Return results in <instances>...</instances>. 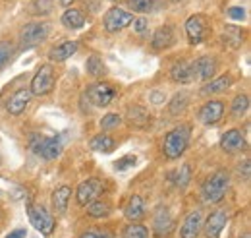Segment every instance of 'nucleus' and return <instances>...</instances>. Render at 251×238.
Returning <instances> with one entry per match:
<instances>
[{
  "mask_svg": "<svg viewBox=\"0 0 251 238\" xmlns=\"http://www.w3.org/2000/svg\"><path fill=\"white\" fill-rule=\"evenodd\" d=\"M189 136H191V128L189 124H182L174 130H170L164 138V144H162V151L168 159H178L189 144Z\"/></svg>",
  "mask_w": 251,
  "mask_h": 238,
  "instance_id": "obj_1",
  "label": "nucleus"
},
{
  "mask_svg": "<svg viewBox=\"0 0 251 238\" xmlns=\"http://www.w3.org/2000/svg\"><path fill=\"white\" fill-rule=\"evenodd\" d=\"M228 188H230V175L226 171H217L215 175H211L203 182V188H201L203 200L207 204H219L226 196Z\"/></svg>",
  "mask_w": 251,
  "mask_h": 238,
  "instance_id": "obj_2",
  "label": "nucleus"
},
{
  "mask_svg": "<svg viewBox=\"0 0 251 238\" xmlns=\"http://www.w3.org/2000/svg\"><path fill=\"white\" fill-rule=\"evenodd\" d=\"M29 146H31L33 153L52 161L62 153V140L60 136H41V134H33L29 138Z\"/></svg>",
  "mask_w": 251,
  "mask_h": 238,
  "instance_id": "obj_3",
  "label": "nucleus"
},
{
  "mask_svg": "<svg viewBox=\"0 0 251 238\" xmlns=\"http://www.w3.org/2000/svg\"><path fill=\"white\" fill-rule=\"evenodd\" d=\"M27 215H29L31 225L41 235H45V237L52 235V231H54V219L49 213V209L43 208V206H37V204H31L27 208Z\"/></svg>",
  "mask_w": 251,
  "mask_h": 238,
  "instance_id": "obj_4",
  "label": "nucleus"
},
{
  "mask_svg": "<svg viewBox=\"0 0 251 238\" xmlns=\"http://www.w3.org/2000/svg\"><path fill=\"white\" fill-rule=\"evenodd\" d=\"M54 88V70H52V66H49V64H45V66H41L39 70H37V74L33 76L31 80V95H47V93H50Z\"/></svg>",
  "mask_w": 251,
  "mask_h": 238,
  "instance_id": "obj_5",
  "label": "nucleus"
},
{
  "mask_svg": "<svg viewBox=\"0 0 251 238\" xmlns=\"http://www.w3.org/2000/svg\"><path fill=\"white\" fill-rule=\"evenodd\" d=\"M133 22V16L129 14V12H126L122 8H110L106 14H104V20H102V24H104V30L108 31V33H116V31H122L124 28H127L129 24Z\"/></svg>",
  "mask_w": 251,
  "mask_h": 238,
  "instance_id": "obj_6",
  "label": "nucleus"
},
{
  "mask_svg": "<svg viewBox=\"0 0 251 238\" xmlns=\"http://www.w3.org/2000/svg\"><path fill=\"white\" fill-rule=\"evenodd\" d=\"M186 33L191 45H201L207 39L209 26H207V18L203 14H195L186 22Z\"/></svg>",
  "mask_w": 251,
  "mask_h": 238,
  "instance_id": "obj_7",
  "label": "nucleus"
},
{
  "mask_svg": "<svg viewBox=\"0 0 251 238\" xmlns=\"http://www.w3.org/2000/svg\"><path fill=\"white\" fill-rule=\"evenodd\" d=\"M47 35H49V26H47L45 22L29 24V26H25V28L22 30V37H20L22 47H25V49L35 47V45L43 43V41L47 39Z\"/></svg>",
  "mask_w": 251,
  "mask_h": 238,
  "instance_id": "obj_8",
  "label": "nucleus"
},
{
  "mask_svg": "<svg viewBox=\"0 0 251 238\" xmlns=\"http://www.w3.org/2000/svg\"><path fill=\"white\" fill-rule=\"evenodd\" d=\"M116 97V89L108 84H93L87 89V99L95 107H108Z\"/></svg>",
  "mask_w": 251,
  "mask_h": 238,
  "instance_id": "obj_9",
  "label": "nucleus"
},
{
  "mask_svg": "<svg viewBox=\"0 0 251 238\" xmlns=\"http://www.w3.org/2000/svg\"><path fill=\"white\" fill-rule=\"evenodd\" d=\"M102 188H104L102 180L99 178H89L85 182H81L79 188H77V204L79 206H87V204L95 202L102 194Z\"/></svg>",
  "mask_w": 251,
  "mask_h": 238,
  "instance_id": "obj_10",
  "label": "nucleus"
},
{
  "mask_svg": "<svg viewBox=\"0 0 251 238\" xmlns=\"http://www.w3.org/2000/svg\"><path fill=\"white\" fill-rule=\"evenodd\" d=\"M191 70H193V78H197L201 82H207L217 72V59H213V57H201V59H197L191 64Z\"/></svg>",
  "mask_w": 251,
  "mask_h": 238,
  "instance_id": "obj_11",
  "label": "nucleus"
},
{
  "mask_svg": "<svg viewBox=\"0 0 251 238\" xmlns=\"http://www.w3.org/2000/svg\"><path fill=\"white\" fill-rule=\"evenodd\" d=\"M222 115H224V105L220 103V101H207L201 109H199V120L203 122V124H207V126H211V124H217L220 119H222Z\"/></svg>",
  "mask_w": 251,
  "mask_h": 238,
  "instance_id": "obj_12",
  "label": "nucleus"
},
{
  "mask_svg": "<svg viewBox=\"0 0 251 238\" xmlns=\"http://www.w3.org/2000/svg\"><path fill=\"white\" fill-rule=\"evenodd\" d=\"M29 101H31V91L18 89L14 95H10V99H8V103H6V109H8L10 115L18 117V115H22V113L25 111V107L29 105Z\"/></svg>",
  "mask_w": 251,
  "mask_h": 238,
  "instance_id": "obj_13",
  "label": "nucleus"
},
{
  "mask_svg": "<svg viewBox=\"0 0 251 238\" xmlns=\"http://www.w3.org/2000/svg\"><path fill=\"white\" fill-rule=\"evenodd\" d=\"M226 223H228V215H226V211H215V213H211L209 215V219H207V223H205V237L207 238H219L220 233H222V229L226 227Z\"/></svg>",
  "mask_w": 251,
  "mask_h": 238,
  "instance_id": "obj_14",
  "label": "nucleus"
},
{
  "mask_svg": "<svg viewBox=\"0 0 251 238\" xmlns=\"http://www.w3.org/2000/svg\"><path fill=\"white\" fill-rule=\"evenodd\" d=\"M220 148L224 151H228V153H236V151H242L246 148V140H244V136H242V132L238 128H232L226 134H222Z\"/></svg>",
  "mask_w": 251,
  "mask_h": 238,
  "instance_id": "obj_15",
  "label": "nucleus"
},
{
  "mask_svg": "<svg viewBox=\"0 0 251 238\" xmlns=\"http://www.w3.org/2000/svg\"><path fill=\"white\" fill-rule=\"evenodd\" d=\"M201 225H203V215L201 211H191L182 229H180V238H197L199 237V231H201Z\"/></svg>",
  "mask_w": 251,
  "mask_h": 238,
  "instance_id": "obj_16",
  "label": "nucleus"
},
{
  "mask_svg": "<svg viewBox=\"0 0 251 238\" xmlns=\"http://www.w3.org/2000/svg\"><path fill=\"white\" fill-rule=\"evenodd\" d=\"M174 229V221L166 208H160L155 215V235L157 238H168Z\"/></svg>",
  "mask_w": 251,
  "mask_h": 238,
  "instance_id": "obj_17",
  "label": "nucleus"
},
{
  "mask_svg": "<svg viewBox=\"0 0 251 238\" xmlns=\"http://www.w3.org/2000/svg\"><path fill=\"white\" fill-rule=\"evenodd\" d=\"M151 45H153V49H157V51L170 49V47L174 45V30H172L170 26H160V28L153 33Z\"/></svg>",
  "mask_w": 251,
  "mask_h": 238,
  "instance_id": "obj_18",
  "label": "nucleus"
},
{
  "mask_svg": "<svg viewBox=\"0 0 251 238\" xmlns=\"http://www.w3.org/2000/svg\"><path fill=\"white\" fill-rule=\"evenodd\" d=\"M127 122H129V126L143 130V128H147V126H149V122H151V115H149V111H147L145 107L133 105V107H129V109H127Z\"/></svg>",
  "mask_w": 251,
  "mask_h": 238,
  "instance_id": "obj_19",
  "label": "nucleus"
},
{
  "mask_svg": "<svg viewBox=\"0 0 251 238\" xmlns=\"http://www.w3.org/2000/svg\"><path fill=\"white\" fill-rule=\"evenodd\" d=\"M77 49H79L77 41H66V43L54 47V49L49 53V59L52 60V62H64V60H68L70 57H74V55L77 53Z\"/></svg>",
  "mask_w": 251,
  "mask_h": 238,
  "instance_id": "obj_20",
  "label": "nucleus"
},
{
  "mask_svg": "<svg viewBox=\"0 0 251 238\" xmlns=\"http://www.w3.org/2000/svg\"><path fill=\"white\" fill-rule=\"evenodd\" d=\"M145 215V204H143V198L141 196H131L127 206H126V217L129 221H141Z\"/></svg>",
  "mask_w": 251,
  "mask_h": 238,
  "instance_id": "obj_21",
  "label": "nucleus"
},
{
  "mask_svg": "<svg viewBox=\"0 0 251 238\" xmlns=\"http://www.w3.org/2000/svg\"><path fill=\"white\" fill-rule=\"evenodd\" d=\"M170 78L176 82V84H189L193 80V70H191V64L188 62H178L174 64V68L170 70Z\"/></svg>",
  "mask_w": 251,
  "mask_h": 238,
  "instance_id": "obj_22",
  "label": "nucleus"
},
{
  "mask_svg": "<svg viewBox=\"0 0 251 238\" xmlns=\"http://www.w3.org/2000/svg\"><path fill=\"white\" fill-rule=\"evenodd\" d=\"M62 24L68 30H79L85 26V16H83V12H79L75 8H68L62 14Z\"/></svg>",
  "mask_w": 251,
  "mask_h": 238,
  "instance_id": "obj_23",
  "label": "nucleus"
},
{
  "mask_svg": "<svg viewBox=\"0 0 251 238\" xmlns=\"http://www.w3.org/2000/svg\"><path fill=\"white\" fill-rule=\"evenodd\" d=\"M89 146H91L93 151H99V153H110V151H114L116 142L108 134H99V136H95L93 140H91Z\"/></svg>",
  "mask_w": 251,
  "mask_h": 238,
  "instance_id": "obj_24",
  "label": "nucleus"
},
{
  "mask_svg": "<svg viewBox=\"0 0 251 238\" xmlns=\"http://www.w3.org/2000/svg\"><path fill=\"white\" fill-rule=\"evenodd\" d=\"M232 86V78L230 76H220L217 80H211V84L203 86V95H213V93H220V91L228 89Z\"/></svg>",
  "mask_w": 251,
  "mask_h": 238,
  "instance_id": "obj_25",
  "label": "nucleus"
},
{
  "mask_svg": "<svg viewBox=\"0 0 251 238\" xmlns=\"http://www.w3.org/2000/svg\"><path fill=\"white\" fill-rule=\"evenodd\" d=\"M70 196H72V190H70L68 186H62V188L54 190V194H52V206H54V209H56L58 213H64V211H66Z\"/></svg>",
  "mask_w": 251,
  "mask_h": 238,
  "instance_id": "obj_26",
  "label": "nucleus"
},
{
  "mask_svg": "<svg viewBox=\"0 0 251 238\" xmlns=\"http://www.w3.org/2000/svg\"><path fill=\"white\" fill-rule=\"evenodd\" d=\"M224 43L232 49H238L242 43H244V35H242V30L240 28H234V26H228L224 28V35H222Z\"/></svg>",
  "mask_w": 251,
  "mask_h": 238,
  "instance_id": "obj_27",
  "label": "nucleus"
},
{
  "mask_svg": "<svg viewBox=\"0 0 251 238\" xmlns=\"http://www.w3.org/2000/svg\"><path fill=\"white\" fill-rule=\"evenodd\" d=\"M54 10V0H31L29 14L31 16H49Z\"/></svg>",
  "mask_w": 251,
  "mask_h": 238,
  "instance_id": "obj_28",
  "label": "nucleus"
},
{
  "mask_svg": "<svg viewBox=\"0 0 251 238\" xmlns=\"http://www.w3.org/2000/svg\"><path fill=\"white\" fill-rule=\"evenodd\" d=\"M85 68H87V74H91L93 78H99V76H102V74L106 72L102 59H100V57H97V55H91V57L87 59Z\"/></svg>",
  "mask_w": 251,
  "mask_h": 238,
  "instance_id": "obj_29",
  "label": "nucleus"
},
{
  "mask_svg": "<svg viewBox=\"0 0 251 238\" xmlns=\"http://www.w3.org/2000/svg\"><path fill=\"white\" fill-rule=\"evenodd\" d=\"M87 213L95 217V219H102V217H106L108 213H110V206L106 204V202H99V200H95L91 204H87Z\"/></svg>",
  "mask_w": 251,
  "mask_h": 238,
  "instance_id": "obj_30",
  "label": "nucleus"
},
{
  "mask_svg": "<svg viewBox=\"0 0 251 238\" xmlns=\"http://www.w3.org/2000/svg\"><path fill=\"white\" fill-rule=\"evenodd\" d=\"M250 109V97L248 95H238L232 101V115L234 117H244Z\"/></svg>",
  "mask_w": 251,
  "mask_h": 238,
  "instance_id": "obj_31",
  "label": "nucleus"
},
{
  "mask_svg": "<svg viewBox=\"0 0 251 238\" xmlns=\"http://www.w3.org/2000/svg\"><path fill=\"white\" fill-rule=\"evenodd\" d=\"M133 12L139 14H147V12H155L157 10V0H127Z\"/></svg>",
  "mask_w": 251,
  "mask_h": 238,
  "instance_id": "obj_32",
  "label": "nucleus"
},
{
  "mask_svg": "<svg viewBox=\"0 0 251 238\" xmlns=\"http://www.w3.org/2000/svg\"><path fill=\"white\" fill-rule=\"evenodd\" d=\"M188 107V93H176L170 101V115H180Z\"/></svg>",
  "mask_w": 251,
  "mask_h": 238,
  "instance_id": "obj_33",
  "label": "nucleus"
},
{
  "mask_svg": "<svg viewBox=\"0 0 251 238\" xmlns=\"http://www.w3.org/2000/svg\"><path fill=\"white\" fill-rule=\"evenodd\" d=\"M124 238H149V231L139 223H131L124 229Z\"/></svg>",
  "mask_w": 251,
  "mask_h": 238,
  "instance_id": "obj_34",
  "label": "nucleus"
},
{
  "mask_svg": "<svg viewBox=\"0 0 251 238\" xmlns=\"http://www.w3.org/2000/svg\"><path fill=\"white\" fill-rule=\"evenodd\" d=\"M189 180H191V169H189L188 165H182V167L176 171L174 182H176V186H178V188H186Z\"/></svg>",
  "mask_w": 251,
  "mask_h": 238,
  "instance_id": "obj_35",
  "label": "nucleus"
},
{
  "mask_svg": "<svg viewBox=\"0 0 251 238\" xmlns=\"http://www.w3.org/2000/svg\"><path fill=\"white\" fill-rule=\"evenodd\" d=\"M120 122H122L120 115H116V113H108V115H104L102 120H100V128H102V130H112V128H116Z\"/></svg>",
  "mask_w": 251,
  "mask_h": 238,
  "instance_id": "obj_36",
  "label": "nucleus"
},
{
  "mask_svg": "<svg viewBox=\"0 0 251 238\" xmlns=\"http://www.w3.org/2000/svg\"><path fill=\"white\" fill-rule=\"evenodd\" d=\"M12 45L8 41H0V70L8 64V60L12 59Z\"/></svg>",
  "mask_w": 251,
  "mask_h": 238,
  "instance_id": "obj_37",
  "label": "nucleus"
},
{
  "mask_svg": "<svg viewBox=\"0 0 251 238\" xmlns=\"http://www.w3.org/2000/svg\"><path fill=\"white\" fill-rule=\"evenodd\" d=\"M135 163H137V159H135L133 155H126V157H122V159L114 165V169H116V171H126V169H129V167H135Z\"/></svg>",
  "mask_w": 251,
  "mask_h": 238,
  "instance_id": "obj_38",
  "label": "nucleus"
},
{
  "mask_svg": "<svg viewBox=\"0 0 251 238\" xmlns=\"http://www.w3.org/2000/svg\"><path fill=\"white\" fill-rule=\"evenodd\" d=\"M79 238H114V235L110 233V231H100V229H93V231H87V233H83Z\"/></svg>",
  "mask_w": 251,
  "mask_h": 238,
  "instance_id": "obj_39",
  "label": "nucleus"
},
{
  "mask_svg": "<svg viewBox=\"0 0 251 238\" xmlns=\"http://www.w3.org/2000/svg\"><path fill=\"white\" fill-rule=\"evenodd\" d=\"M228 18H232V20H244V16H246V12H244V8L242 6H232V8H228Z\"/></svg>",
  "mask_w": 251,
  "mask_h": 238,
  "instance_id": "obj_40",
  "label": "nucleus"
},
{
  "mask_svg": "<svg viewBox=\"0 0 251 238\" xmlns=\"http://www.w3.org/2000/svg\"><path fill=\"white\" fill-rule=\"evenodd\" d=\"M133 30L135 33H145L147 31V20L145 18H133Z\"/></svg>",
  "mask_w": 251,
  "mask_h": 238,
  "instance_id": "obj_41",
  "label": "nucleus"
},
{
  "mask_svg": "<svg viewBox=\"0 0 251 238\" xmlns=\"http://www.w3.org/2000/svg\"><path fill=\"white\" fill-rule=\"evenodd\" d=\"M25 237H27L25 229H16V231H12V233L6 235V238H25Z\"/></svg>",
  "mask_w": 251,
  "mask_h": 238,
  "instance_id": "obj_42",
  "label": "nucleus"
},
{
  "mask_svg": "<svg viewBox=\"0 0 251 238\" xmlns=\"http://www.w3.org/2000/svg\"><path fill=\"white\" fill-rule=\"evenodd\" d=\"M242 173H244V178L246 180L250 178V161H246V163H244V169L240 167V175H242Z\"/></svg>",
  "mask_w": 251,
  "mask_h": 238,
  "instance_id": "obj_43",
  "label": "nucleus"
},
{
  "mask_svg": "<svg viewBox=\"0 0 251 238\" xmlns=\"http://www.w3.org/2000/svg\"><path fill=\"white\" fill-rule=\"evenodd\" d=\"M72 2H75V0H60V4H62V6H70Z\"/></svg>",
  "mask_w": 251,
  "mask_h": 238,
  "instance_id": "obj_44",
  "label": "nucleus"
},
{
  "mask_svg": "<svg viewBox=\"0 0 251 238\" xmlns=\"http://www.w3.org/2000/svg\"><path fill=\"white\" fill-rule=\"evenodd\" d=\"M240 238H251L250 235H244V237H240Z\"/></svg>",
  "mask_w": 251,
  "mask_h": 238,
  "instance_id": "obj_45",
  "label": "nucleus"
},
{
  "mask_svg": "<svg viewBox=\"0 0 251 238\" xmlns=\"http://www.w3.org/2000/svg\"><path fill=\"white\" fill-rule=\"evenodd\" d=\"M112 2H124V0H112Z\"/></svg>",
  "mask_w": 251,
  "mask_h": 238,
  "instance_id": "obj_46",
  "label": "nucleus"
}]
</instances>
